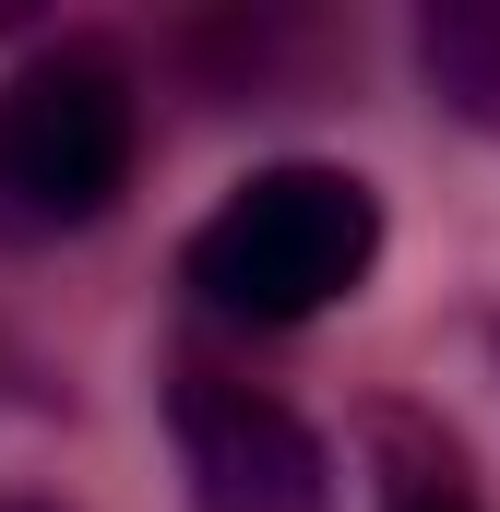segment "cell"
<instances>
[{
  "instance_id": "6da1fadb",
  "label": "cell",
  "mask_w": 500,
  "mask_h": 512,
  "mask_svg": "<svg viewBox=\"0 0 500 512\" xmlns=\"http://www.w3.org/2000/svg\"><path fill=\"white\" fill-rule=\"evenodd\" d=\"M381 262V191L346 167H262L191 227V286L227 322H310L358 298Z\"/></svg>"
},
{
  "instance_id": "7a4b0ae2",
  "label": "cell",
  "mask_w": 500,
  "mask_h": 512,
  "mask_svg": "<svg viewBox=\"0 0 500 512\" xmlns=\"http://www.w3.org/2000/svg\"><path fill=\"white\" fill-rule=\"evenodd\" d=\"M143 155V84L120 48L60 36L0 84V239H60L96 227L131 191Z\"/></svg>"
},
{
  "instance_id": "3957f363",
  "label": "cell",
  "mask_w": 500,
  "mask_h": 512,
  "mask_svg": "<svg viewBox=\"0 0 500 512\" xmlns=\"http://www.w3.org/2000/svg\"><path fill=\"white\" fill-rule=\"evenodd\" d=\"M167 429H179V477L191 512H334V453L298 405L227 382V370H179L167 382Z\"/></svg>"
},
{
  "instance_id": "277c9868",
  "label": "cell",
  "mask_w": 500,
  "mask_h": 512,
  "mask_svg": "<svg viewBox=\"0 0 500 512\" xmlns=\"http://www.w3.org/2000/svg\"><path fill=\"white\" fill-rule=\"evenodd\" d=\"M417 72L453 120L500 131V0H429L417 12Z\"/></svg>"
},
{
  "instance_id": "5b68a950",
  "label": "cell",
  "mask_w": 500,
  "mask_h": 512,
  "mask_svg": "<svg viewBox=\"0 0 500 512\" xmlns=\"http://www.w3.org/2000/svg\"><path fill=\"white\" fill-rule=\"evenodd\" d=\"M381 512H489L477 501V477H465V453L441 441V429H417V417H381Z\"/></svg>"
},
{
  "instance_id": "8992f818",
  "label": "cell",
  "mask_w": 500,
  "mask_h": 512,
  "mask_svg": "<svg viewBox=\"0 0 500 512\" xmlns=\"http://www.w3.org/2000/svg\"><path fill=\"white\" fill-rule=\"evenodd\" d=\"M489 346H500V334H489Z\"/></svg>"
}]
</instances>
